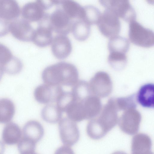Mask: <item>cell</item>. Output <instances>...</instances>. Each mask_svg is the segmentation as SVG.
I'll return each mask as SVG.
<instances>
[{
	"mask_svg": "<svg viewBox=\"0 0 154 154\" xmlns=\"http://www.w3.org/2000/svg\"><path fill=\"white\" fill-rule=\"evenodd\" d=\"M80 101L85 119H92L100 114L102 105L99 97L91 94Z\"/></svg>",
	"mask_w": 154,
	"mask_h": 154,
	"instance_id": "obj_15",
	"label": "cell"
},
{
	"mask_svg": "<svg viewBox=\"0 0 154 154\" xmlns=\"http://www.w3.org/2000/svg\"><path fill=\"white\" fill-rule=\"evenodd\" d=\"M108 60L111 66L118 70L124 68L127 62V58L125 54L117 52H110Z\"/></svg>",
	"mask_w": 154,
	"mask_h": 154,
	"instance_id": "obj_26",
	"label": "cell"
},
{
	"mask_svg": "<svg viewBox=\"0 0 154 154\" xmlns=\"http://www.w3.org/2000/svg\"><path fill=\"white\" fill-rule=\"evenodd\" d=\"M75 100L71 92L64 91L57 101V106L62 112H65L68 107Z\"/></svg>",
	"mask_w": 154,
	"mask_h": 154,
	"instance_id": "obj_29",
	"label": "cell"
},
{
	"mask_svg": "<svg viewBox=\"0 0 154 154\" xmlns=\"http://www.w3.org/2000/svg\"><path fill=\"white\" fill-rule=\"evenodd\" d=\"M63 112L57 105L48 104L42 109L41 115L43 119L50 123H55L61 120Z\"/></svg>",
	"mask_w": 154,
	"mask_h": 154,
	"instance_id": "obj_24",
	"label": "cell"
},
{
	"mask_svg": "<svg viewBox=\"0 0 154 154\" xmlns=\"http://www.w3.org/2000/svg\"><path fill=\"white\" fill-rule=\"evenodd\" d=\"M100 3L106 9L109 10L118 17L129 23L135 20L136 13L128 0H100Z\"/></svg>",
	"mask_w": 154,
	"mask_h": 154,
	"instance_id": "obj_4",
	"label": "cell"
},
{
	"mask_svg": "<svg viewBox=\"0 0 154 154\" xmlns=\"http://www.w3.org/2000/svg\"><path fill=\"white\" fill-rule=\"evenodd\" d=\"M124 112L118 119L119 128L125 133L134 135L139 130L141 120V115L136 109H129Z\"/></svg>",
	"mask_w": 154,
	"mask_h": 154,
	"instance_id": "obj_9",
	"label": "cell"
},
{
	"mask_svg": "<svg viewBox=\"0 0 154 154\" xmlns=\"http://www.w3.org/2000/svg\"><path fill=\"white\" fill-rule=\"evenodd\" d=\"M92 94L98 97H105L111 93L112 82L109 75L103 71L97 72L89 83Z\"/></svg>",
	"mask_w": 154,
	"mask_h": 154,
	"instance_id": "obj_6",
	"label": "cell"
},
{
	"mask_svg": "<svg viewBox=\"0 0 154 154\" xmlns=\"http://www.w3.org/2000/svg\"><path fill=\"white\" fill-rule=\"evenodd\" d=\"M5 151V145L2 141H0V154H3Z\"/></svg>",
	"mask_w": 154,
	"mask_h": 154,
	"instance_id": "obj_36",
	"label": "cell"
},
{
	"mask_svg": "<svg viewBox=\"0 0 154 154\" xmlns=\"http://www.w3.org/2000/svg\"><path fill=\"white\" fill-rule=\"evenodd\" d=\"M21 154H37V153L35 152V151H33V152H31L24 153Z\"/></svg>",
	"mask_w": 154,
	"mask_h": 154,
	"instance_id": "obj_39",
	"label": "cell"
},
{
	"mask_svg": "<svg viewBox=\"0 0 154 154\" xmlns=\"http://www.w3.org/2000/svg\"><path fill=\"white\" fill-rule=\"evenodd\" d=\"M136 95L132 94L128 96L115 99V103L118 111H125L135 109L137 107Z\"/></svg>",
	"mask_w": 154,
	"mask_h": 154,
	"instance_id": "obj_27",
	"label": "cell"
},
{
	"mask_svg": "<svg viewBox=\"0 0 154 154\" xmlns=\"http://www.w3.org/2000/svg\"><path fill=\"white\" fill-rule=\"evenodd\" d=\"M9 31L19 40L29 42L32 41L35 30L30 22L24 18H17L10 22Z\"/></svg>",
	"mask_w": 154,
	"mask_h": 154,
	"instance_id": "obj_11",
	"label": "cell"
},
{
	"mask_svg": "<svg viewBox=\"0 0 154 154\" xmlns=\"http://www.w3.org/2000/svg\"><path fill=\"white\" fill-rule=\"evenodd\" d=\"M54 154H75L72 149L69 146H62L58 148Z\"/></svg>",
	"mask_w": 154,
	"mask_h": 154,
	"instance_id": "obj_34",
	"label": "cell"
},
{
	"mask_svg": "<svg viewBox=\"0 0 154 154\" xmlns=\"http://www.w3.org/2000/svg\"><path fill=\"white\" fill-rule=\"evenodd\" d=\"M97 24L102 34L110 38L117 35L121 29L119 17L107 9H105L101 14Z\"/></svg>",
	"mask_w": 154,
	"mask_h": 154,
	"instance_id": "obj_5",
	"label": "cell"
},
{
	"mask_svg": "<svg viewBox=\"0 0 154 154\" xmlns=\"http://www.w3.org/2000/svg\"><path fill=\"white\" fill-rule=\"evenodd\" d=\"M128 36L131 42L137 45L149 48L154 45L153 31L136 20L129 22Z\"/></svg>",
	"mask_w": 154,
	"mask_h": 154,
	"instance_id": "obj_3",
	"label": "cell"
},
{
	"mask_svg": "<svg viewBox=\"0 0 154 154\" xmlns=\"http://www.w3.org/2000/svg\"><path fill=\"white\" fill-rule=\"evenodd\" d=\"M118 111L115 99L111 98L104 105L99 116L91 120V129L96 137L103 138L116 125L119 119Z\"/></svg>",
	"mask_w": 154,
	"mask_h": 154,
	"instance_id": "obj_2",
	"label": "cell"
},
{
	"mask_svg": "<svg viewBox=\"0 0 154 154\" xmlns=\"http://www.w3.org/2000/svg\"><path fill=\"white\" fill-rule=\"evenodd\" d=\"M90 26L82 20H76L73 21L71 31L76 40L83 41L86 40L89 35Z\"/></svg>",
	"mask_w": 154,
	"mask_h": 154,
	"instance_id": "obj_21",
	"label": "cell"
},
{
	"mask_svg": "<svg viewBox=\"0 0 154 154\" xmlns=\"http://www.w3.org/2000/svg\"><path fill=\"white\" fill-rule=\"evenodd\" d=\"M4 71L2 66L0 64V81L4 74Z\"/></svg>",
	"mask_w": 154,
	"mask_h": 154,
	"instance_id": "obj_37",
	"label": "cell"
},
{
	"mask_svg": "<svg viewBox=\"0 0 154 154\" xmlns=\"http://www.w3.org/2000/svg\"><path fill=\"white\" fill-rule=\"evenodd\" d=\"M58 5L61 6L60 7L72 20L83 19L85 14L84 7L78 3L72 0H60Z\"/></svg>",
	"mask_w": 154,
	"mask_h": 154,
	"instance_id": "obj_20",
	"label": "cell"
},
{
	"mask_svg": "<svg viewBox=\"0 0 154 154\" xmlns=\"http://www.w3.org/2000/svg\"><path fill=\"white\" fill-rule=\"evenodd\" d=\"M36 143L22 137L19 142L17 148L20 154L35 151Z\"/></svg>",
	"mask_w": 154,
	"mask_h": 154,
	"instance_id": "obj_31",
	"label": "cell"
},
{
	"mask_svg": "<svg viewBox=\"0 0 154 154\" xmlns=\"http://www.w3.org/2000/svg\"><path fill=\"white\" fill-rule=\"evenodd\" d=\"M23 132V137L36 144L43 137L44 130L42 126L39 122L31 120L25 125Z\"/></svg>",
	"mask_w": 154,
	"mask_h": 154,
	"instance_id": "obj_16",
	"label": "cell"
},
{
	"mask_svg": "<svg viewBox=\"0 0 154 154\" xmlns=\"http://www.w3.org/2000/svg\"><path fill=\"white\" fill-rule=\"evenodd\" d=\"M131 154H153L151 149H141L131 151Z\"/></svg>",
	"mask_w": 154,
	"mask_h": 154,
	"instance_id": "obj_35",
	"label": "cell"
},
{
	"mask_svg": "<svg viewBox=\"0 0 154 154\" xmlns=\"http://www.w3.org/2000/svg\"><path fill=\"white\" fill-rule=\"evenodd\" d=\"M78 70L73 64L61 62L48 66L42 73V78L45 84L67 86H73L78 81Z\"/></svg>",
	"mask_w": 154,
	"mask_h": 154,
	"instance_id": "obj_1",
	"label": "cell"
},
{
	"mask_svg": "<svg viewBox=\"0 0 154 154\" xmlns=\"http://www.w3.org/2000/svg\"><path fill=\"white\" fill-rule=\"evenodd\" d=\"M64 91L61 86L43 84L35 89L34 95L35 100L42 104L57 102Z\"/></svg>",
	"mask_w": 154,
	"mask_h": 154,
	"instance_id": "obj_10",
	"label": "cell"
},
{
	"mask_svg": "<svg viewBox=\"0 0 154 154\" xmlns=\"http://www.w3.org/2000/svg\"><path fill=\"white\" fill-rule=\"evenodd\" d=\"M112 154H127L125 152L122 151H117L113 153Z\"/></svg>",
	"mask_w": 154,
	"mask_h": 154,
	"instance_id": "obj_38",
	"label": "cell"
},
{
	"mask_svg": "<svg viewBox=\"0 0 154 154\" xmlns=\"http://www.w3.org/2000/svg\"><path fill=\"white\" fill-rule=\"evenodd\" d=\"M137 101L142 106L148 108L154 107V85L147 83L141 86L137 95Z\"/></svg>",
	"mask_w": 154,
	"mask_h": 154,
	"instance_id": "obj_18",
	"label": "cell"
},
{
	"mask_svg": "<svg viewBox=\"0 0 154 154\" xmlns=\"http://www.w3.org/2000/svg\"><path fill=\"white\" fill-rule=\"evenodd\" d=\"M58 128L60 139L65 145L72 146L78 141L80 132L75 122L68 118H63L60 120Z\"/></svg>",
	"mask_w": 154,
	"mask_h": 154,
	"instance_id": "obj_8",
	"label": "cell"
},
{
	"mask_svg": "<svg viewBox=\"0 0 154 154\" xmlns=\"http://www.w3.org/2000/svg\"><path fill=\"white\" fill-rule=\"evenodd\" d=\"M51 49L54 57L62 60L67 58L71 54L72 45L70 40L66 35H58L53 38Z\"/></svg>",
	"mask_w": 154,
	"mask_h": 154,
	"instance_id": "obj_13",
	"label": "cell"
},
{
	"mask_svg": "<svg viewBox=\"0 0 154 154\" xmlns=\"http://www.w3.org/2000/svg\"><path fill=\"white\" fill-rule=\"evenodd\" d=\"M20 10L15 1L0 0V18L11 22L19 17Z\"/></svg>",
	"mask_w": 154,
	"mask_h": 154,
	"instance_id": "obj_17",
	"label": "cell"
},
{
	"mask_svg": "<svg viewBox=\"0 0 154 154\" xmlns=\"http://www.w3.org/2000/svg\"><path fill=\"white\" fill-rule=\"evenodd\" d=\"M49 17V14H47L39 21L38 26L35 30L32 41L40 47L49 45L53 40V31L50 25Z\"/></svg>",
	"mask_w": 154,
	"mask_h": 154,
	"instance_id": "obj_12",
	"label": "cell"
},
{
	"mask_svg": "<svg viewBox=\"0 0 154 154\" xmlns=\"http://www.w3.org/2000/svg\"><path fill=\"white\" fill-rule=\"evenodd\" d=\"M85 14L83 20L90 25L97 24L101 13L98 8L91 5L84 7Z\"/></svg>",
	"mask_w": 154,
	"mask_h": 154,
	"instance_id": "obj_28",
	"label": "cell"
},
{
	"mask_svg": "<svg viewBox=\"0 0 154 154\" xmlns=\"http://www.w3.org/2000/svg\"><path fill=\"white\" fill-rule=\"evenodd\" d=\"M14 56L7 47L0 43V64L3 68L11 60Z\"/></svg>",
	"mask_w": 154,
	"mask_h": 154,
	"instance_id": "obj_32",
	"label": "cell"
},
{
	"mask_svg": "<svg viewBox=\"0 0 154 154\" xmlns=\"http://www.w3.org/2000/svg\"><path fill=\"white\" fill-rule=\"evenodd\" d=\"M71 92L77 101H81L92 94L89 83L84 80H78L73 86Z\"/></svg>",
	"mask_w": 154,
	"mask_h": 154,
	"instance_id": "obj_25",
	"label": "cell"
},
{
	"mask_svg": "<svg viewBox=\"0 0 154 154\" xmlns=\"http://www.w3.org/2000/svg\"><path fill=\"white\" fill-rule=\"evenodd\" d=\"M15 112L13 102L5 98L0 99V123H6L12 119Z\"/></svg>",
	"mask_w": 154,
	"mask_h": 154,
	"instance_id": "obj_22",
	"label": "cell"
},
{
	"mask_svg": "<svg viewBox=\"0 0 154 154\" xmlns=\"http://www.w3.org/2000/svg\"><path fill=\"white\" fill-rule=\"evenodd\" d=\"M49 15V22L53 31L59 34L66 35L71 30L73 20L60 7Z\"/></svg>",
	"mask_w": 154,
	"mask_h": 154,
	"instance_id": "obj_7",
	"label": "cell"
},
{
	"mask_svg": "<svg viewBox=\"0 0 154 154\" xmlns=\"http://www.w3.org/2000/svg\"><path fill=\"white\" fill-rule=\"evenodd\" d=\"M23 67V64L20 60L14 56L11 60L3 68L4 71L11 75H15L20 73Z\"/></svg>",
	"mask_w": 154,
	"mask_h": 154,
	"instance_id": "obj_30",
	"label": "cell"
},
{
	"mask_svg": "<svg viewBox=\"0 0 154 154\" xmlns=\"http://www.w3.org/2000/svg\"><path fill=\"white\" fill-rule=\"evenodd\" d=\"M129 47L130 43L128 39L118 35L110 38L108 44V49L110 52L125 54Z\"/></svg>",
	"mask_w": 154,
	"mask_h": 154,
	"instance_id": "obj_23",
	"label": "cell"
},
{
	"mask_svg": "<svg viewBox=\"0 0 154 154\" xmlns=\"http://www.w3.org/2000/svg\"><path fill=\"white\" fill-rule=\"evenodd\" d=\"M22 133L19 126L11 122L4 127L2 132V138L6 144L12 145L19 143L22 138Z\"/></svg>",
	"mask_w": 154,
	"mask_h": 154,
	"instance_id": "obj_19",
	"label": "cell"
},
{
	"mask_svg": "<svg viewBox=\"0 0 154 154\" xmlns=\"http://www.w3.org/2000/svg\"><path fill=\"white\" fill-rule=\"evenodd\" d=\"M10 22L0 18V37L6 35L9 32Z\"/></svg>",
	"mask_w": 154,
	"mask_h": 154,
	"instance_id": "obj_33",
	"label": "cell"
},
{
	"mask_svg": "<svg viewBox=\"0 0 154 154\" xmlns=\"http://www.w3.org/2000/svg\"><path fill=\"white\" fill-rule=\"evenodd\" d=\"M39 0L25 4L21 12L23 18L30 22H39L45 16L46 13Z\"/></svg>",
	"mask_w": 154,
	"mask_h": 154,
	"instance_id": "obj_14",
	"label": "cell"
}]
</instances>
